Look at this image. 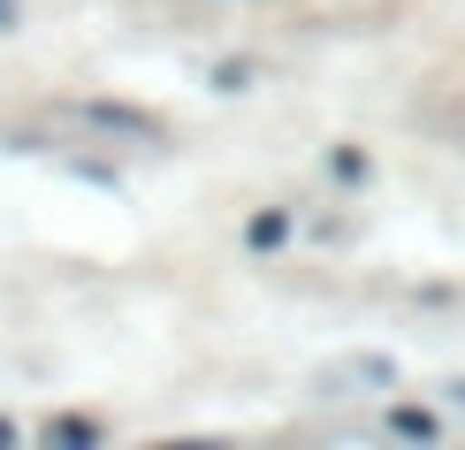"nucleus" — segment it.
Returning a JSON list of instances; mask_svg holds the SVG:
<instances>
[{"label":"nucleus","mask_w":465,"mask_h":450,"mask_svg":"<svg viewBox=\"0 0 465 450\" xmlns=\"http://www.w3.org/2000/svg\"><path fill=\"white\" fill-rule=\"evenodd\" d=\"M84 123H107V130H130V138H153L161 123H145V115H123V107H84Z\"/></svg>","instance_id":"obj_1"},{"label":"nucleus","mask_w":465,"mask_h":450,"mask_svg":"<svg viewBox=\"0 0 465 450\" xmlns=\"http://www.w3.org/2000/svg\"><path fill=\"white\" fill-rule=\"evenodd\" d=\"M92 435H100L92 420H62V427H54V443H92Z\"/></svg>","instance_id":"obj_2"},{"label":"nucleus","mask_w":465,"mask_h":450,"mask_svg":"<svg viewBox=\"0 0 465 450\" xmlns=\"http://www.w3.org/2000/svg\"><path fill=\"white\" fill-rule=\"evenodd\" d=\"M8 15H15V8H8V0H0V31H8Z\"/></svg>","instance_id":"obj_3"}]
</instances>
